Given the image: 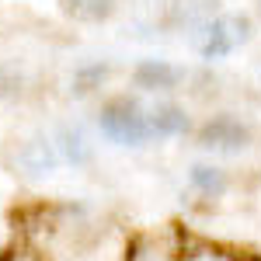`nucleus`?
Masks as SVG:
<instances>
[{
  "label": "nucleus",
  "instance_id": "6e6552de",
  "mask_svg": "<svg viewBox=\"0 0 261 261\" xmlns=\"http://www.w3.org/2000/svg\"><path fill=\"white\" fill-rule=\"evenodd\" d=\"M56 140H60V153L70 164H87L91 161V143H87V136L81 133V125H60Z\"/></svg>",
  "mask_w": 261,
  "mask_h": 261
},
{
  "label": "nucleus",
  "instance_id": "f03ea898",
  "mask_svg": "<svg viewBox=\"0 0 261 261\" xmlns=\"http://www.w3.org/2000/svg\"><path fill=\"white\" fill-rule=\"evenodd\" d=\"M247 39H251V18L247 14H220V18L205 21L199 53L202 60H223Z\"/></svg>",
  "mask_w": 261,
  "mask_h": 261
},
{
  "label": "nucleus",
  "instance_id": "0eeeda50",
  "mask_svg": "<svg viewBox=\"0 0 261 261\" xmlns=\"http://www.w3.org/2000/svg\"><path fill=\"white\" fill-rule=\"evenodd\" d=\"M60 11L66 14V18H73V21H87V24H94V21L112 18L115 0H60Z\"/></svg>",
  "mask_w": 261,
  "mask_h": 261
},
{
  "label": "nucleus",
  "instance_id": "20e7f679",
  "mask_svg": "<svg viewBox=\"0 0 261 261\" xmlns=\"http://www.w3.org/2000/svg\"><path fill=\"white\" fill-rule=\"evenodd\" d=\"M14 164L21 167V174H28V178H45V174H53L56 164H60L56 143L45 140V136H32V140H24L18 146V153H14Z\"/></svg>",
  "mask_w": 261,
  "mask_h": 261
},
{
  "label": "nucleus",
  "instance_id": "7ed1b4c3",
  "mask_svg": "<svg viewBox=\"0 0 261 261\" xmlns=\"http://www.w3.org/2000/svg\"><path fill=\"white\" fill-rule=\"evenodd\" d=\"M199 143L205 150H220V153H241L251 143V129L237 122L233 115H216L213 122H205L199 133Z\"/></svg>",
  "mask_w": 261,
  "mask_h": 261
},
{
  "label": "nucleus",
  "instance_id": "f8f14e48",
  "mask_svg": "<svg viewBox=\"0 0 261 261\" xmlns=\"http://www.w3.org/2000/svg\"><path fill=\"white\" fill-rule=\"evenodd\" d=\"M0 261H39L32 251H11V254H4Z\"/></svg>",
  "mask_w": 261,
  "mask_h": 261
},
{
  "label": "nucleus",
  "instance_id": "1a4fd4ad",
  "mask_svg": "<svg viewBox=\"0 0 261 261\" xmlns=\"http://www.w3.org/2000/svg\"><path fill=\"white\" fill-rule=\"evenodd\" d=\"M188 178H192V185H195L199 192H205V195H220L223 188H226L223 171H220V167H209V164H195Z\"/></svg>",
  "mask_w": 261,
  "mask_h": 261
},
{
  "label": "nucleus",
  "instance_id": "423d86ee",
  "mask_svg": "<svg viewBox=\"0 0 261 261\" xmlns=\"http://www.w3.org/2000/svg\"><path fill=\"white\" fill-rule=\"evenodd\" d=\"M146 125H150V136H178L188 129V115L178 105H157L153 112H146Z\"/></svg>",
  "mask_w": 261,
  "mask_h": 261
},
{
  "label": "nucleus",
  "instance_id": "4468645a",
  "mask_svg": "<svg viewBox=\"0 0 261 261\" xmlns=\"http://www.w3.org/2000/svg\"><path fill=\"white\" fill-rule=\"evenodd\" d=\"M0 247H4V237H0ZM0 258H4V254H0Z\"/></svg>",
  "mask_w": 261,
  "mask_h": 261
},
{
  "label": "nucleus",
  "instance_id": "f257e3e1",
  "mask_svg": "<svg viewBox=\"0 0 261 261\" xmlns=\"http://www.w3.org/2000/svg\"><path fill=\"white\" fill-rule=\"evenodd\" d=\"M101 136L119 146H140L150 140V125H146V112L140 108V101L133 98H112L98 115Z\"/></svg>",
  "mask_w": 261,
  "mask_h": 261
},
{
  "label": "nucleus",
  "instance_id": "ddd939ff",
  "mask_svg": "<svg viewBox=\"0 0 261 261\" xmlns=\"http://www.w3.org/2000/svg\"><path fill=\"white\" fill-rule=\"evenodd\" d=\"M188 261H223L220 254H195V258H188Z\"/></svg>",
  "mask_w": 261,
  "mask_h": 261
},
{
  "label": "nucleus",
  "instance_id": "39448f33",
  "mask_svg": "<svg viewBox=\"0 0 261 261\" xmlns=\"http://www.w3.org/2000/svg\"><path fill=\"white\" fill-rule=\"evenodd\" d=\"M133 81H136V87H143V91H171V87H178L181 70L171 66V63H164V60H143L140 66L133 70Z\"/></svg>",
  "mask_w": 261,
  "mask_h": 261
},
{
  "label": "nucleus",
  "instance_id": "9d476101",
  "mask_svg": "<svg viewBox=\"0 0 261 261\" xmlns=\"http://www.w3.org/2000/svg\"><path fill=\"white\" fill-rule=\"evenodd\" d=\"M105 77H108V66H105V63L81 66V70L73 73V94H87V91H94V87H98Z\"/></svg>",
  "mask_w": 261,
  "mask_h": 261
},
{
  "label": "nucleus",
  "instance_id": "9b49d317",
  "mask_svg": "<svg viewBox=\"0 0 261 261\" xmlns=\"http://www.w3.org/2000/svg\"><path fill=\"white\" fill-rule=\"evenodd\" d=\"M21 91V73L14 66H0V98H14Z\"/></svg>",
  "mask_w": 261,
  "mask_h": 261
}]
</instances>
